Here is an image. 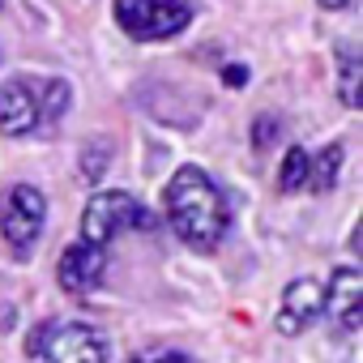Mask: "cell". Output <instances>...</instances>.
<instances>
[{"instance_id":"6da1fadb","label":"cell","mask_w":363,"mask_h":363,"mask_svg":"<svg viewBox=\"0 0 363 363\" xmlns=\"http://www.w3.org/2000/svg\"><path fill=\"white\" fill-rule=\"evenodd\" d=\"M162 206H167V223L179 235V244H189L197 252H214L218 240L227 235V201L214 179L193 162L171 175Z\"/></svg>"},{"instance_id":"7a4b0ae2","label":"cell","mask_w":363,"mask_h":363,"mask_svg":"<svg viewBox=\"0 0 363 363\" xmlns=\"http://www.w3.org/2000/svg\"><path fill=\"white\" fill-rule=\"evenodd\" d=\"M189 22H193L189 0H116V26L137 43L171 39Z\"/></svg>"},{"instance_id":"3957f363","label":"cell","mask_w":363,"mask_h":363,"mask_svg":"<svg viewBox=\"0 0 363 363\" xmlns=\"http://www.w3.org/2000/svg\"><path fill=\"white\" fill-rule=\"evenodd\" d=\"M30 354L39 363H103L107 346H103L99 329H90V325H73V320L56 325V320H48V325H39L30 333Z\"/></svg>"},{"instance_id":"277c9868","label":"cell","mask_w":363,"mask_h":363,"mask_svg":"<svg viewBox=\"0 0 363 363\" xmlns=\"http://www.w3.org/2000/svg\"><path fill=\"white\" fill-rule=\"evenodd\" d=\"M48 218V201L35 184H13L5 193V206H0V235L13 248V257H26V248L39 240Z\"/></svg>"},{"instance_id":"5b68a950","label":"cell","mask_w":363,"mask_h":363,"mask_svg":"<svg viewBox=\"0 0 363 363\" xmlns=\"http://www.w3.org/2000/svg\"><path fill=\"white\" fill-rule=\"evenodd\" d=\"M133 214H137V201H133L128 193H116V189L94 193V197L86 201V210H82V244L107 248V244L133 223Z\"/></svg>"},{"instance_id":"8992f818","label":"cell","mask_w":363,"mask_h":363,"mask_svg":"<svg viewBox=\"0 0 363 363\" xmlns=\"http://www.w3.org/2000/svg\"><path fill=\"white\" fill-rule=\"evenodd\" d=\"M325 312V286L316 278H291L282 291V312H278V333H303L316 316Z\"/></svg>"},{"instance_id":"52a82bcc","label":"cell","mask_w":363,"mask_h":363,"mask_svg":"<svg viewBox=\"0 0 363 363\" xmlns=\"http://www.w3.org/2000/svg\"><path fill=\"white\" fill-rule=\"evenodd\" d=\"M103 269H107V257L103 248H90V244H69L56 261V278L69 295H86L103 282Z\"/></svg>"},{"instance_id":"ba28073f","label":"cell","mask_w":363,"mask_h":363,"mask_svg":"<svg viewBox=\"0 0 363 363\" xmlns=\"http://www.w3.org/2000/svg\"><path fill=\"white\" fill-rule=\"evenodd\" d=\"M325 308H329V316H333L346 333H354L359 320H363V274L350 269V265L333 269L329 291H325Z\"/></svg>"},{"instance_id":"9c48e42d","label":"cell","mask_w":363,"mask_h":363,"mask_svg":"<svg viewBox=\"0 0 363 363\" xmlns=\"http://www.w3.org/2000/svg\"><path fill=\"white\" fill-rule=\"evenodd\" d=\"M39 128V99L30 82H5L0 86V133L5 137H26Z\"/></svg>"},{"instance_id":"30bf717a","label":"cell","mask_w":363,"mask_h":363,"mask_svg":"<svg viewBox=\"0 0 363 363\" xmlns=\"http://www.w3.org/2000/svg\"><path fill=\"white\" fill-rule=\"evenodd\" d=\"M342 158H346V150L333 141V145H325V150H320V154L308 162V189H312V193H329V189L337 184Z\"/></svg>"},{"instance_id":"8fae6325","label":"cell","mask_w":363,"mask_h":363,"mask_svg":"<svg viewBox=\"0 0 363 363\" xmlns=\"http://www.w3.org/2000/svg\"><path fill=\"white\" fill-rule=\"evenodd\" d=\"M359 77H363V60L350 48H337V94L350 111L359 107Z\"/></svg>"},{"instance_id":"7c38bea8","label":"cell","mask_w":363,"mask_h":363,"mask_svg":"<svg viewBox=\"0 0 363 363\" xmlns=\"http://www.w3.org/2000/svg\"><path fill=\"white\" fill-rule=\"evenodd\" d=\"M308 162H312V154H308L303 145H291V150H286L282 171H278V189H282V193H299V189H308Z\"/></svg>"},{"instance_id":"4fadbf2b","label":"cell","mask_w":363,"mask_h":363,"mask_svg":"<svg viewBox=\"0 0 363 363\" xmlns=\"http://www.w3.org/2000/svg\"><path fill=\"white\" fill-rule=\"evenodd\" d=\"M69 103H73L69 82H65V77H52L48 90H43V103H39V124H60L65 111H69Z\"/></svg>"},{"instance_id":"5bb4252c","label":"cell","mask_w":363,"mask_h":363,"mask_svg":"<svg viewBox=\"0 0 363 363\" xmlns=\"http://www.w3.org/2000/svg\"><path fill=\"white\" fill-rule=\"evenodd\" d=\"M278 133H282V120H278V116H261V120L252 124V150H269V145L278 141Z\"/></svg>"},{"instance_id":"9a60e30c","label":"cell","mask_w":363,"mask_h":363,"mask_svg":"<svg viewBox=\"0 0 363 363\" xmlns=\"http://www.w3.org/2000/svg\"><path fill=\"white\" fill-rule=\"evenodd\" d=\"M128 363H193L184 350H137Z\"/></svg>"},{"instance_id":"2e32d148","label":"cell","mask_w":363,"mask_h":363,"mask_svg":"<svg viewBox=\"0 0 363 363\" xmlns=\"http://www.w3.org/2000/svg\"><path fill=\"white\" fill-rule=\"evenodd\" d=\"M223 82H227L231 90H240V86H248V69H244V65H231V69H223Z\"/></svg>"},{"instance_id":"e0dca14e","label":"cell","mask_w":363,"mask_h":363,"mask_svg":"<svg viewBox=\"0 0 363 363\" xmlns=\"http://www.w3.org/2000/svg\"><path fill=\"white\" fill-rule=\"evenodd\" d=\"M316 5H320V9H346L350 0H316Z\"/></svg>"}]
</instances>
